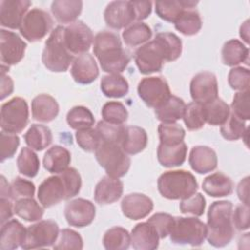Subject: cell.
I'll return each instance as SVG.
<instances>
[{
	"mask_svg": "<svg viewBox=\"0 0 250 250\" xmlns=\"http://www.w3.org/2000/svg\"><path fill=\"white\" fill-rule=\"evenodd\" d=\"M93 52L102 70L108 74H120L130 62L129 53L122 47L118 34L103 30L96 34L93 41Z\"/></svg>",
	"mask_w": 250,
	"mask_h": 250,
	"instance_id": "6da1fadb",
	"label": "cell"
},
{
	"mask_svg": "<svg viewBox=\"0 0 250 250\" xmlns=\"http://www.w3.org/2000/svg\"><path fill=\"white\" fill-rule=\"evenodd\" d=\"M233 205L230 201L213 202L207 213L206 239L214 247L228 245L234 236L231 216Z\"/></svg>",
	"mask_w": 250,
	"mask_h": 250,
	"instance_id": "7a4b0ae2",
	"label": "cell"
},
{
	"mask_svg": "<svg viewBox=\"0 0 250 250\" xmlns=\"http://www.w3.org/2000/svg\"><path fill=\"white\" fill-rule=\"evenodd\" d=\"M159 193L171 200L187 198L198 189L195 177L186 170H172L161 174L157 180Z\"/></svg>",
	"mask_w": 250,
	"mask_h": 250,
	"instance_id": "3957f363",
	"label": "cell"
},
{
	"mask_svg": "<svg viewBox=\"0 0 250 250\" xmlns=\"http://www.w3.org/2000/svg\"><path fill=\"white\" fill-rule=\"evenodd\" d=\"M63 31V26H56L51 31L43 49L42 62L47 69L53 72L66 71L74 60V56L64 44Z\"/></svg>",
	"mask_w": 250,
	"mask_h": 250,
	"instance_id": "277c9868",
	"label": "cell"
},
{
	"mask_svg": "<svg viewBox=\"0 0 250 250\" xmlns=\"http://www.w3.org/2000/svg\"><path fill=\"white\" fill-rule=\"evenodd\" d=\"M95 156L110 177L121 178L130 169L131 159L119 144L102 142L95 150Z\"/></svg>",
	"mask_w": 250,
	"mask_h": 250,
	"instance_id": "5b68a950",
	"label": "cell"
},
{
	"mask_svg": "<svg viewBox=\"0 0 250 250\" xmlns=\"http://www.w3.org/2000/svg\"><path fill=\"white\" fill-rule=\"evenodd\" d=\"M169 236L175 244L200 246L206 238V225L195 217H175Z\"/></svg>",
	"mask_w": 250,
	"mask_h": 250,
	"instance_id": "8992f818",
	"label": "cell"
},
{
	"mask_svg": "<svg viewBox=\"0 0 250 250\" xmlns=\"http://www.w3.org/2000/svg\"><path fill=\"white\" fill-rule=\"evenodd\" d=\"M28 105L24 99L15 97L1 106V129L6 133L19 134L27 125Z\"/></svg>",
	"mask_w": 250,
	"mask_h": 250,
	"instance_id": "52a82bcc",
	"label": "cell"
},
{
	"mask_svg": "<svg viewBox=\"0 0 250 250\" xmlns=\"http://www.w3.org/2000/svg\"><path fill=\"white\" fill-rule=\"evenodd\" d=\"M54 21L46 11L34 8L26 13L21 24L20 32L29 42H37L43 39L53 28Z\"/></svg>",
	"mask_w": 250,
	"mask_h": 250,
	"instance_id": "ba28073f",
	"label": "cell"
},
{
	"mask_svg": "<svg viewBox=\"0 0 250 250\" xmlns=\"http://www.w3.org/2000/svg\"><path fill=\"white\" fill-rule=\"evenodd\" d=\"M60 230L58 224L53 220H42L26 229V235L22 249H37L50 247L58 239Z\"/></svg>",
	"mask_w": 250,
	"mask_h": 250,
	"instance_id": "9c48e42d",
	"label": "cell"
},
{
	"mask_svg": "<svg viewBox=\"0 0 250 250\" xmlns=\"http://www.w3.org/2000/svg\"><path fill=\"white\" fill-rule=\"evenodd\" d=\"M137 91L142 101L152 108L159 106L171 96L167 81L160 76L143 78L138 84Z\"/></svg>",
	"mask_w": 250,
	"mask_h": 250,
	"instance_id": "30bf717a",
	"label": "cell"
},
{
	"mask_svg": "<svg viewBox=\"0 0 250 250\" xmlns=\"http://www.w3.org/2000/svg\"><path fill=\"white\" fill-rule=\"evenodd\" d=\"M63 40L72 55L86 54L94 41L91 28L82 21H76L64 27Z\"/></svg>",
	"mask_w": 250,
	"mask_h": 250,
	"instance_id": "8fae6325",
	"label": "cell"
},
{
	"mask_svg": "<svg viewBox=\"0 0 250 250\" xmlns=\"http://www.w3.org/2000/svg\"><path fill=\"white\" fill-rule=\"evenodd\" d=\"M190 96L193 102L200 104L209 103L218 98V82L216 75L210 71H202L195 74L189 86Z\"/></svg>",
	"mask_w": 250,
	"mask_h": 250,
	"instance_id": "7c38bea8",
	"label": "cell"
},
{
	"mask_svg": "<svg viewBox=\"0 0 250 250\" xmlns=\"http://www.w3.org/2000/svg\"><path fill=\"white\" fill-rule=\"evenodd\" d=\"M134 60L139 71L146 75L159 72L164 62L162 53L154 40L139 47L135 52Z\"/></svg>",
	"mask_w": 250,
	"mask_h": 250,
	"instance_id": "4fadbf2b",
	"label": "cell"
},
{
	"mask_svg": "<svg viewBox=\"0 0 250 250\" xmlns=\"http://www.w3.org/2000/svg\"><path fill=\"white\" fill-rule=\"evenodd\" d=\"M26 43L15 32L0 30V57L2 64L14 65L24 57Z\"/></svg>",
	"mask_w": 250,
	"mask_h": 250,
	"instance_id": "5bb4252c",
	"label": "cell"
},
{
	"mask_svg": "<svg viewBox=\"0 0 250 250\" xmlns=\"http://www.w3.org/2000/svg\"><path fill=\"white\" fill-rule=\"evenodd\" d=\"M96 216V207L90 200L76 198L64 207V217L69 226L84 228L92 224Z\"/></svg>",
	"mask_w": 250,
	"mask_h": 250,
	"instance_id": "9a60e30c",
	"label": "cell"
},
{
	"mask_svg": "<svg viewBox=\"0 0 250 250\" xmlns=\"http://www.w3.org/2000/svg\"><path fill=\"white\" fill-rule=\"evenodd\" d=\"M104 21L107 26L113 29H121L135 22V14L131 1H112L104 13Z\"/></svg>",
	"mask_w": 250,
	"mask_h": 250,
	"instance_id": "2e32d148",
	"label": "cell"
},
{
	"mask_svg": "<svg viewBox=\"0 0 250 250\" xmlns=\"http://www.w3.org/2000/svg\"><path fill=\"white\" fill-rule=\"evenodd\" d=\"M31 2L28 0H1L0 23L10 29L20 28L21 21L28 12Z\"/></svg>",
	"mask_w": 250,
	"mask_h": 250,
	"instance_id": "e0dca14e",
	"label": "cell"
},
{
	"mask_svg": "<svg viewBox=\"0 0 250 250\" xmlns=\"http://www.w3.org/2000/svg\"><path fill=\"white\" fill-rule=\"evenodd\" d=\"M65 187L60 174L45 179L39 185L37 191V198L44 208H50L65 200Z\"/></svg>",
	"mask_w": 250,
	"mask_h": 250,
	"instance_id": "ac0fdd59",
	"label": "cell"
},
{
	"mask_svg": "<svg viewBox=\"0 0 250 250\" xmlns=\"http://www.w3.org/2000/svg\"><path fill=\"white\" fill-rule=\"evenodd\" d=\"M153 209V201L143 193L127 194L121 201V210L125 217L137 221L146 218Z\"/></svg>",
	"mask_w": 250,
	"mask_h": 250,
	"instance_id": "d6986e66",
	"label": "cell"
},
{
	"mask_svg": "<svg viewBox=\"0 0 250 250\" xmlns=\"http://www.w3.org/2000/svg\"><path fill=\"white\" fill-rule=\"evenodd\" d=\"M70 73L76 83L87 85L98 78L99 68L94 57L86 53L74 58L70 67Z\"/></svg>",
	"mask_w": 250,
	"mask_h": 250,
	"instance_id": "ffe728a7",
	"label": "cell"
},
{
	"mask_svg": "<svg viewBox=\"0 0 250 250\" xmlns=\"http://www.w3.org/2000/svg\"><path fill=\"white\" fill-rule=\"evenodd\" d=\"M122 193L123 183L119 178H113L106 175L96 185L94 198L100 205H108L117 201L121 197Z\"/></svg>",
	"mask_w": 250,
	"mask_h": 250,
	"instance_id": "44dd1931",
	"label": "cell"
},
{
	"mask_svg": "<svg viewBox=\"0 0 250 250\" xmlns=\"http://www.w3.org/2000/svg\"><path fill=\"white\" fill-rule=\"evenodd\" d=\"M188 162L193 171L198 174H206L217 168L218 157L213 148L206 146H196L189 152Z\"/></svg>",
	"mask_w": 250,
	"mask_h": 250,
	"instance_id": "7402d4cb",
	"label": "cell"
},
{
	"mask_svg": "<svg viewBox=\"0 0 250 250\" xmlns=\"http://www.w3.org/2000/svg\"><path fill=\"white\" fill-rule=\"evenodd\" d=\"M130 236L131 245L136 250H154L158 248L160 238L155 229L147 221L137 224Z\"/></svg>",
	"mask_w": 250,
	"mask_h": 250,
	"instance_id": "603a6c76",
	"label": "cell"
},
{
	"mask_svg": "<svg viewBox=\"0 0 250 250\" xmlns=\"http://www.w3.org/2000/svg\"><path fill=\"white\" fill-rule=\"evenodd\" d=\"M59 111L58 102L48 94H40L31 102V114L36 121L51 122L58 116Z\"/></svg>",
	"mask_w": 250,
	"mask_h": 250,
	"instance_id": "cb8c5ba5",
	"label": "cell"
},
{
	"mask_svg": "<svg viewBox=\"0 0 250 250\" xmlns=\"http://www.w3.org/2000/svg\"><path fill=\"white\" fill-rule=\"evenodd\" d=\"M26 229L18 220H10L1 226L0 249L14 250L23 243Z\"/></svg>",
	"mask_w": 250,
	"mask_h": 250,
	"instance_id": "d4e9b609",
	"label": "cell"
},
{
	"mask_svg": "<svg viewBox=\"0 0 250 250\" xmlns=\"http://www.w3.org/2000/svg\"><path fill=\"white\" fill-rule=\"evenodd\" d=\"M71 161V154L62 146H53L44 154L43 166L51 174H61L65 171Z\"/></svg>",
	"mask_w": 250,
	"mask_h": 250,
	"instance_id": "484cf974",
	"label": "cell"
},
{
	"mask_svg": "<svg viewBox=\"0 0 250 250\" xmlns=\"http://www.w3.org/2000/svg\"><path fill=\"white\" fill-rule=\"evenodd\" d=\"M197 4L198 1L193 0L156 1L155 13L160 19L169 22H175L185 10L194 9Z\"/></svg>",
	"mask_w": 250,
	"mask_h": 250,
	"instance_id": "4316f807",
	"label": "cell"
},
{
	"mask_svg": "<svg viewBox=\"0 0 250 250\" xmlns=\"http://www.w3.org/2000/svg\"><path fill=\"white\" fill-rule=\"evenodd\" d=\"M146 145L147 134L145 129L135 125L125 127L120 146L127 154L140 153L146 148Z\"/></svg>",
	"mask_w": 250,
	"mask_h": 250,
	"instance_id": "83f0119b",
	"label": "cell"
},
{
	"mask_svg": "<svg viewBox=\"0 0 250 250\" xmlns=\"http://www.w3.org/2000/svg\"><path fill=\"white\" fill-rule=\"evenodd\" d=\"M233 187L232 180L221 172L209 175L202 183V189L212 197L228 196L232 193Z\"/></svg>",
	"mask_w": 250,
	"mask_h": 250,
	"instance_id": "f1b7e54d",
	"label": "cell"
},
{
	"mask_svg": "<svg viewBox=\"0 0 250 250\" xmlns=\"http://www.w3.org/2000/svg\"><path fill=\"white\" fill-rule=\"evenodd\" d=\"M185 108V102L181 98L171 95L163 104L154 108V114L161 123H176L183 118Z\"/></svg>",
	"mask_w": 250,
	"mask_h": 250,
	"instance_id": "f546056e",
	"label": "cell"
},
{
	"mask_svg": "<svg viewBox=\"0 0 250 250\" xmlns=\"http://www.w3.org/2000/svg\"><path fill=\"white\" fill-rule=\"evenodd\" d=\"M83 2L79 0H56L52 2L51 12L61 23H71L81 14Z\"/></svg>",
	"mask_w": 250,
	"mask_h": 250,
	"instance_id": "4dcf8cb0",
	"label": "cell"
},
{
	"mask_svg": "<svg viewBox=\"0 0 250 250\" xmlns=\"http://www.w3.org/2000/svg\"><path fill=\"white\" fill-rule=\"evenodd\" d=\"M187 152L188 147L185 142H182L176 146L159 144L157 147V159L163 167H177L186 161Z\"/></svg>",
	"mask_w": 250,
	"mask_h": 250,
	"instance_id": "1f68e13d",
	"label": "cell"
},
{
	"mask_svg": "<svg viewBox=\"0 0 250 250\" xmlns=\"http://www.w3.org/2000/svg\"><path fill=\"white\" fill-rule=\"evenodd\" d=\"M159 47L164 62H174L180 58L183 50L182 40L172 32H159L153 39Z\"/></svg>",
	"mask_w": 250,
	"mask_h": 250,
	"instance_id": "d6a6232c",
	"label": "cell"
},
{
	"mask_svg": "<svg viewBox=\"0 0 250 250\" xmlns=\"http://www.w3.org/2000/svg\"><path fill=\"white\" fill-rule=\"evenodd\" d=\"M249 49L241 41L230 39L222 48V62L225 65L235 66L242 62H248Z\"/></svg>",
	"mask_w": 250,
	"mask_h": 250,
	"instance_id": "836d02e7",
	"label": "cell"
},
{
	"mask_svg": "<svg viewBox=\"0 0 250 250\" xmlns=\"http://www.w3.org/2000/svg\"><path fill=\"white\" fill-rule=\"evenodd\" d=\"M24 141L31 149L41 151L52 144V131L45 125L32 124L24 134Z\"/></svg>",
	"mask_w": 250,
	"mask_h": 250,
	"instance_id": "e575fe53",
	"label": "cell"
},
{
	"mask_svg": "<svg viewBox=\"0 0 250 250\" xmlns=\"http://www.w3.org/2000/svg\"><path fill=\"white\" fill-rule=\"evenodd\" d=\"M205 123L212 126L223 125L230 113L229 105L220 98L202 104Z\"/></svg>",
	"mask_w": 250,
	"mask_h": 250,
	"instance_id": "d590c367",
	"label": "cell"
},
{
	"mask_svg": "<svg viewBox=\"0 0 250 250\" xmlns=\"http://www.w3.org/2000/svg\"><path fill=\"white\" fill-rule=\"evenodd\" d=\"M152 36L151 28L145 22L135 21L124 28L122 32L123 41L127 46H142L149 41Z\"/></svg>",
	"mask_w": 250,
	"mask_h": 250,
	"instance_id": "8d00e7d4",
	"label": "cell"
},
{
	"mask_svg": "<svg viewBox=\"0 0 250 250\" xmlns=\"http://www.w3.org/2000/svg\"><path fill=\"white\" fill-rule=\"evenodd\" d=\"M101 91L107 98H122L129 92V84L121 74H107L101 79Z\"/></svg>",
	"mask_w": 250,
	"mask_h": 250,
	"instance_id": "74e56055",
	"label": "cell"
},
{
	"mask_svg": "<svg viewBox=\"0 0 250 250\" xmlns=\"http://www.w3.org/2000/svg\"><path fill=\"white\" fill-rule=\"evenodd\" d=\"M175 28L182 34L192 36L197 34L202 27V20L197 10L187 9L174 22Z\"/></svg>",
	"mask_w": 250,
	"mask_h": 250,
	"instance_id": "f35d334b",
	"label": "cell"
},
{
	"mask_svg": "<svg viewBox=\"0 0 250 250\" xmlns=\"http://www.w3.org/2000/svg\"><path fill=\"white\" fill-rule=\"evenodd\" d=\"M14 212L26 222L40 221L44 215V209L33 197L20 198L14 204Z\"/></svg>",
	"mask_w": 250,
	"mask_h": 250,
	"instance_id": "ab89813d",
	"label": "cell"
},
{
	"mask_svg": "<svg viewBox=\"0 0 250 250\" xmlns=\"http://www.w3.org/2000/svg\"><path fill=\"white\" fill-rule=\"evenodd\" d=\"M103 244L106 250H125L131 244V236L124 228L113 227L105 231Z\"/></svg>",
	"mask_w": 250,
	"mask_h": 250,
	"instance_id": "60d3db41",
	"label": "cell"
},
{
	"mask_svg": "<svg viewBox=\"0 0 250 250\" xmlns=\"http://www.w3.org/2000/svg\"><path fill=\"white\" fill-rule=\"evenodd\" d=\"M17 166L21 175L27 178H34L38 174L40 161L33 149L22 147L17 158Z\"/></svg>",
	"mask_w": 250,
	"mask_h": 250,
	"instance_id": "b9f144b4",
	"label": "cell"
},
{
	"mask_svg": "<svg viewBox=\"0 0 250 250\" xmlns=\"http://www.w3.org/2000/svg\"><path fill=\"white\" fill-rule=\"evenodd\" d=\"M66 122L70 128L74 130H81L92 127L95 123V118L89 108L77 105L67 112Z\"/></svg>",
	"mask_w": 250,
	"mask_h": 250,
	"instance_id": "7bdbcfd3",
	"label": "cell"
},
{
	"mask_svg": "<svg viewBox=\"0 0 250 250\" xmlns=\"http://www.w3.org/2000/svg\"><path fill=\"white\" fill-rule=\"evenodd\" d=\"M158 136L160 144L166 146H176L184 142L186 132L177 123H160L158 126Z\"/></svg>",
	"mask_w": 250,
	"mask_h": 250,
	"instance_id": "ee69618b",
	"label": "cell"
},
{
	"mask_svg": "<svg viewBox=\"0 0 250 250\" xmlns=\"http://www.w3.org/2000/svg\"><path fill=\"white\" fill-rule=\"evenodd\" d=\"M246 130L247 127L245 121L237 117L231 111L229 118L223 125H221L220 129L221 135L228 141H236L240 138H243Z\"/></svg>",
	"mask_w": 250,
	"mask_h": 250,
	"instance_id": "f6af8a7d",
	"label": "cell"
},
{
	"mask_svg": "<svg viewBox=\"0 0 250 250\" xmlns=\"http://www.w3.org/2000/svg\"><path fill=\"white\" fill-rule=\"evenodd\" d=\"M102 117L106 122L122 125L128 119V110L122 103L110 101L104 104L102 108Z\"/></svg>",
	"mask_w": 250,
	"mask_h": 250,
	"instance_id": "bcb514c9",
	"label": "cell"
},
{
	"mask_svg": "<svg viewBox=\"0 0 250 250\" xmlns=\"http://www.w3.org/2000/svg\"><path fill=\"white\" fill-rule=\"evenodd\" d=\"M183 120L186 127L190 131L201 129L205 124L202 104L195 102L186 104Z\"/></svg>",
	"mask_w": 250,
	"mask_h": 250,
	"instance_id": "7dc6e473",
	"label": "cell"
},
{
	"mask_svg": "<svg viewBox=\"0 0 250 250\" xmlns=\"http://www.w3.org/2000/svg\"><path fill=\"white\" fill-rule=\"evenodd\" d=\"M95 129L97 130L102 142L116 143L120 145L124 135L125 126L119 124H112L104 120H101L98 122Z\"/></svg>",
	"mask_w": 250,
	"mask_h": 250,
	"instance_id": "c3c4849f",
	"label": "cell"
},
{
	"mask_svg": "<svg viewBox=\"0 0 250 250\" xmlns=\"http://www.w3.org/2000/svg\"><path fill=\"white\" fill-rule=\"evenodd\" d=\"M53 248L56 250L63 249H82L83 239L81 235L73 229H63L60 231L59 236Z\"/></svg>",
	"mask_w": 250,
	"mask_h": 250,
	"instance_id": "681fc988",
	"label": "cell"
},
{
	"mask_svg": "<svg viewBox=\"0 0 250 250\" xmlns=\"http://www.w3.org/2000/svg\"><path fill=\"white\" fill-rule=\"evenodd\" d=\"M206 207V200L204 196L195 192L192 195L181 199L180 211L186 215H192L194 217H200L203 215Z\"/></svg>",
	"mask_w": 250,
	"mask_h": 250,
	"instance_id": "f907efd6",
	"label": "cell"
},
{
	"mask_svg": "<svg viewBox=\"0 0 250 250\" xmlns=\"http://www.w3.org/2000/svg\"><path fill=\"white\" fill-rule=\"evenodd\" d=\"M75 139L77 145L87 152L95 151L102 143L97 130L92 127L77 130L75 133Z\"/></svg>",
	"mask_w": 250,
	"mask_h": 250,
	"instance_id": "816d5d0a",
	"label": "cell"
},
{
	"mask_svg": "<svg viewBox=\"0 0 250 250\" xmlns=\"http://www.w3.org/2000/svg\"><path fill=\"white\" fill-rule=\"evenodd\" d=\"M60 175L65 187V191H66L65 200L76 196L79 193L81 185H82L81 176L78 173V171L75 168L68 167L65 171H63Z\"/></svg>",
	"mask_w": 250,
	"mask_h": 250,
	"instance_id": "f5cc1de1",
	"label": "cell"
},
{
	"mask_svg": "<svg viewBox=\"0 0 250 250\" xmlns=\"http://www.w3.org/2000/svg\"><path fill=\"white\" fill-rule=\"evenodd\" d=\"M228 82L231 89L236 91L249 90L250 71L243 66H236L229 70L228 75Z\"/></svg>",
	"mask_w": 250,
	"mask_h": 250,
	"instance_id": "db71d44e",
	"label": "cell"
},
{
	"mask_svg": "<svg viewBox=\"0 0 250 250\" xmlns=\"http://www.w3.org/2000/svg\"><path fill=\"white\" fill-rule=\"evenodd\" d=\"M230 111L240 119L246 121L250 118L249 109V90L239 91L234 94L230 105Z\"/></svg>",
	"mask_w": 250,
	"mask_h": 250,
	"instance_id": "11a10c76",
	"label": "cell"
},
{
	"mask_svg": "<svg viewBox=\"0 0 250 250\" xmlns=\"http://www.w3.org/2000/svg\"><path fill=\"white\" fill-rule=\"evenodd\" d=\"M34 193L35 186L31 181L21 177H16L11 183V199L13 200L25 197H33Z\"/></svg>",
	"mask_w": 250,
	"mask_h": 250,
	"instance_id": "9f6ffc18",
	"label": "cell"
},
{
	"mask_svg": "<svg viewBox=\"0 0 250 250\" xmlns=\"http://www.w3.org/2000/svg\"><path fill=\"white\" fill-rule=\"evenodd\" d=\"M174 218L167 213H155L147 219V222L155 229L159 238L163 239L169 235L174 224Z\"/></svg>",
	"mask_w": 250,
	"mask_h": 250,
	"instance_id": "6f0895ef",
	"label": "cell"
},
{
	"mask_svg": "<svg viewBox=\"0 0 250 250\" xmlns=\"http://www.w3.org/2000/svg\"><path fill=\"white\" fill-rule=\"evenodd\" d=\"M20 146V138L16 134L6 133L2 131L0 133V156L1 162L6 159L12 158Z\"/></svg>",
	"mask_w": 250,
	"mask_h": 250,
	"instance_id": "680465c9",
	"label": "cell"
},
{
	"mask_svg": "<svg viewBox=\"0 0 250 250\" xmlns=\"http://www.w3.org/2000/svg\"><path fill=\"white\" fill-rule=\"evenodd\" d=\"M231 221L237 230H246L249 229V205L239 204L232 211Z\"/></svg>",
	"mask_w": 250,
	"mask_h": 250,
	"instance_id": "91938a15",
	"label": "cell"
},
{
	"mask_svg": "<svg viewBox=\"0 0 250 250\" xmlns=\"http://www.w3.org/2000/svg\"><path fill=\"white\" fill-rule=\"evenodd\" d=\"M134 14L135 21H141L149 17L152 10V2L151 1H131Z\"/></svg>",
	"mask_w": 250,
	"mask_h": 250,
	"instance_id": "94428289",
	"label": "cell"
},
{
	"mask_svg": "<svg viewBox=\"0 0 250 250\" xmlns=\"http://www.w3.org/2000/svg\"><path fill=\"white\" fill-rule=\"evenodd\" d=\"M11 198H5V197H1L0 198V213H1V226L4 225L6 222H8L14 212V206L12 205V202L10 200Z\"/></svg>",
	"mask_w": 250,
	"mask_h": 250,
	"instance_id": "6125c7cd",
	"label": "cell"
},
{
	"mask_svg": "<svg viewBox=\"0 0 250 250\" xmlns=\"http://www.w3.org/2000/svg\"><path fill=\"white\" fill-rule=\"evenodd\" d=\"M236 192L239 200L243 204L249 205V177H245L239 182V184L237 185Z\"/></svg>",
	"mask_w": 250,
	"mask_h": 250,
	"instance_id": "be15d7a7",
	"label": "cell"
},
{
	"mask_svg": "<svg viewBox=\"0 0 250 250\" xmlns=\"http://www.w3.org/2000/svg\"><path fill=\"white\" fill-rule=\"evenodd\" d=\"M14 91V82L7 74H1V100L10 96Z\"/></svg>",
	"mask_w": 250,
	"mask_h": 250,
	"instance_id": "e7e4bbea",
	"label": "cell"
},
{
	"mask_svg": "<svg viewBox=\"0 0 250 250\" xmlns=\"http://www.w3.org/2000/svg\"><path fill=\"white\" fill-rule=\"evenodd\" d=\"M0 194L1 197L11 198V185L6 181L4 176H1V185H0Z\"/></svg>",
	"mask_w": 250,
	"mask_h": 250,
	"instance_id": "03108f58",
	"label": "cell"
},
{
	"mask_svg": "<svg viewBox=\"0 0 250 250\" xmlns=\"http://www.w3.org/2000/svg\"><path fill=\"white\" fill-rule=\"evenodd\" d=\"M239 35L244 40L245 43L249 42V21H245L239 29Z\"/></svg>",
	"mask_w": 250,
	"mask_h": 250,
	"instance_id": "003e7915",
	"label": "cell"
}]
</instances>
